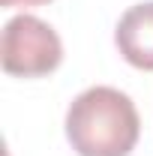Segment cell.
<instances>
[{"label":"cell","instance_id":"cell-3","mask_svg":"<svg viewBox=\"0 0 153 156\" xmlns=\"http://www.w3.org/2000/svg\"><path fill=\"white\" fill-rule=\"evenodd\" d=\"M114 42L126 63L153 72V0L135 3L120 15Z\"/></svg>","mask_w":153,"mask_h":156},{"label":"cell","instance_id":"cell-1","mask_svg":"<svg viewBox=\"0 0 153 156\" xmlns=\"http://www.w3.org/2000/svg\"><path fill=\"white\" fill-rule=\"evenodd\" d=\"M138 132L135 102L117 87H87L66 111V138L78 156H129Z\"/></svg>","mask_w":153,"mask_h":156},{"label":"cell","instance_id":"cell-2","mask_svg":"<svg viewBox=\"0 0 153 156\" xmlns=\"http://www.w3.org/2000/svg\"><path fill=\"white\" fill-rule=\"evenodd\" d=\"M3 69L9 75L39 78L54 72L63 60V42L48 21L36 15H15L3 27Z\"/></svg>","mask_w":153,"mask_h":156},{"label":"cell","instance_id":"cell-4","mask_svg":"<svg viewBox=\"0 0 153 156\" xmlns=\"http://www.w3.org/2000/svg\"><path fill=\"white\" fill-rule=\"evenodd\" d=\"M3 6H39V3H48V0H0Z\"/></svg>","mask_w":153,"mask_h":156}]
</instances>
